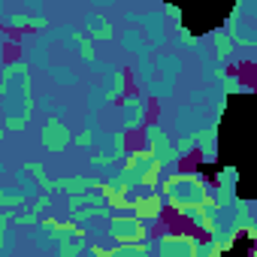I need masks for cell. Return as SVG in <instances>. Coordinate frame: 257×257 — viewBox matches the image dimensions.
Returning <instances> with one entry per match:
<instances>
[{
    "mask_svg": "<svg viewBox=\"0 0 257 257\" xmlns=\"http://www.w3.org/2000/svg\"><path fill=\"white\" fill-rule=\"evenodd\" d=\"M206 124H215V121H209V112H206L203 106L185 103V106L176 112V131H179V137H194L197 131H203Z\"/></svg>",
    "mask_w": 257,
    "mask_h": 257,
    "instance_id": "cell-13",
    "label": "cell"
},
{
    "mask_svg": "<svg viewBox=\"0 0 257 257\" xmlns=\"http://www.w3.org/2000/svg\"><path fill=\"white\" fill-rule=\"evenodd\" d=\"M209 40H212V61L218 64V67H227V64H233L236 61V46H233V40L218 28V31H212L209 34Z\"/></svg>",
    "mask_w": 257,
    "mask_h": 257,
    "instance_id": "cell-16",
    "label": "cell"
},
{
    "mask_svg": "<svg viewBox=\"0 0 257 257\" xmlns=\"http://www.w3.org/2000/svg\"><path fill=\"white\" fill-rule=\"evenodd\" d=\"M7 46H10V37L0 31V70H4V64H7V55H4V49H7Z\"/></svg>",
    "mask_w": 257,
    "mask_h": 257,
    "instance_id": "cell-32",
    "label": "cell"
},
{
    "mask_svg": "<svg viewBox=\"0 0 257 257\" xmlns=\"http://www.w3.org/2000/svg\"><path fill=\"white\" fill-rule=\"evenodd\" d=\"M118 179L131 188V191H158V185H161V170H158V164L152 161V155L143 149V146H137V149H131L127 152V158L121 161V167H118Z\"/></svg>",
    "mask_w": 257,
    "mask_h": 257,
    "instance_id": "cell-3",
    "label": "cell"
},
{
    "mask_svg": "<svg viewBox=\"0 0 257 257\" xmlns=\"http://www.w3.org/2000/svg\"><path fill=\"white\" fill-rule=\"evenodd\" d=\"M206 239H209V242H212V245L218 248V254H224V251H230V248L236 245L239 233H236V230H233L230 224H221V227H218V230H215L212 236H206Z\"/></svg>",
    "mask_w": 257,
    "mask_h": 257,
    "instance_id": "cell-20",
    "label": "cell"
},
{
    "mask_svg": "<svg viewBox=\"0 0 257 257\" xmlns=\"http://www.w3.org/2000/svg\"><path fill=\"white\" fill-rule=\"evenodd\" d=\"M49 209H52V194H40V197L31 200V212H34L37 218H46Z\"/></svg>",
    "mask_w": 257,
    "mask_h": 257,
    "instance_id": "cell-27",
    "label": "cell"
},
{
    "mask_svg": "<svg viewBox=\"0 0 257 257\" xmlns=\"http://www.w3.org/2000/svg\"><path fill=\"white\" fill-rule=\"evenodd\" d=\"M118 118H121V127L127 137L131 134H140L143 127L152 121V97L146 91H127L124 100L118 103Z\"/></svg>",
    "mask_w": 257,
    "mask_h": 257,
    "instance_id": "cell-5",
    "label": "cell"
},
{
    "mask_svg": "<svg viewBox=\"0 0 257 257\" xmlns=\"http://www.w3.org/2000/svg\"><path fill=\"white\" fill-rule=\"evenodd\" d=\"M131 137H127L124 131H103V134H97V146H94V152L97 155H103L109 164H121L124 158H127V152H131Z\"/></svg>",
    "mask_w": 257,
    "mask_h": 257,
    "instance_id": "cell-12",
    "label": "cell"
},
{
    "mask_svg": "<svg viewBox=\"0 0 257 257\" xmlns=\"http://www.w3.org/2000/svg\"><path fill=\"white\" fill-rule=\"evenodd\" d=\"M0 109L4 118H22L31 121L34 106V88H31V67L22 58H10L0 70Z\"/></svg>",
    "mask_w": 257,
    "mask_h": 257,
    "instance_id": "cell-2",
    "label": "cell"
},
{
    "mask_svg": "<svg viewBox=\"0 0 257 257\" xmlns=\"http://www.w3.org/2000/svg\"><path fill=\"white\" fill-rule=\"evenodd\" d=\"M118 43H121V49L127 52V55H149L152 49L146 46V40H143V34H140V28H124L121 34H118Z\"/></svg>",
    "mask_w": 257,
    "mask_h": 257,
    "instance_id": "cell-18",
    "label": "cell"
},
{
    "mask_svg": "<svg viewBox=\"0 0 257 257\" xmlns=\"http://www.w3.org/2000/svg\"><path fill=\"white\" fill-rule=\"evenodd\" d=\"M46 73H49V79H52V82H58V85H67V88L79 85V73H76L73 67H67V64H52Z\"/></svg>",
    "mask_w": 257,
    "mask_h": 257,
    "instance_id": "cell-21",
    "label": "cell"
},
{
    "mask_svg": "<svg viewBox=\"0 0 257 257\" xmlns=\"http://www.w3.org/2000/svg\"><path fill=\"white\" fill-rule=\"evenodd\" d=\"M137 25H140V34H143V40H146V46H149L152 52L167 46L170 25H167V19L161 16V10H152V13H137Z\"/></svg>",
    "mask_w": 257,
    "mask_h": 257,
    "instance_id": "cell-8",
    "label": "cell"
},
{
    "mask_svg": "<svg viewBox=\"0 0 257 257\" xmlns=\"http://www.w3.org/2000/svg\"><path fill=\"white\" fill-rule=\"evenodd\" d=\"M22 170L34 179V185L40 188V194H55V179H49V173H46V167L40 161H28Z\"/></svg>",
    "mask_w": 257,
    "mask_h": 257,
    "instance_id": "cell-19",
    "label": "cell"
},
{
    "mask_svg": "<svg viewBox=\"0 0 257 257\" xmlns=\"http://www.w3.org/2000/svg\"><path fill=\"white\" fill-rule=\"evenodd\" d=\"M4 173H7V164H4V161H0V179H4Z\"/></svg>",
    "mask_w": 257,
    "mask_h": 257,
    "instance_id": "cell-35",
    "label": "cell"
},
{
    "mask_svg": "<svg viewBox=\"0 0 257 257\" xmlns=\"http://www.w3.org/2000/svg\"><path fill=\"white\" fill-rule=\"evenodd\" d=\"M40 143L49 155H61L67 146H73V131L61 118H46L40 127Z\"/></svg>",
    "mask_w": 257,
    "mask_h": 257,
    "instance_id": "cell-10",
    "label": "cell"
},
{
    "mask_svg": "<svg viewBox=\"0 0 257 257\" xmlns=\"http://www.w3.org/2000/svg\"><path fill=\"white\" fill-rule=\"evenodd\" d=\"M164 209H167L164 197H161L158 191H152V194H137V197H134L131 215H134V218H140V221H143V224L155 233V230H158V224H161Z\"/></svg>",
    "mask_w": 257,
    "mask_h": 257,
    "instance_id": "cell-9",
    "label": "cell"
},
{
    "mask_svg": "<svg viewBox=\"0 0 257 257\" xmlns=\"http://www.w3.org/2000/svg\"><path fill=\"white\" fill-rule=\"evenodd\" d=\"M188 100H191V106H203V103L209 100V88H194V91L188 94Z\"/></svg>",
    "mask_w": 257,
    "mask_h": 257,
    "instance_id": "cell-31",
    "label": "cell"
},
{
    "mask_svg": "<svg viewBox=\"0 0 257 257\" xmlns=\"http://www.w3.org/2000/svg\"><path fill=\"white\" fill-rule=\"evenodd\" d=\"M167 203V209L182 212V209H206L212 206L209 200V173L203 164H197L191 173L179 170V173H167L161 179V191H158Z\"/></svg>",
    "mask_w": 257,
    "mask_h": 257,
    "instance_id": "cell-1",
    "label": "cell"
},
{
    "mask_svg": "<svg viewBox=\"0 0 257 257\" xmlns=\"http://www.w3.org/2000/svg\"><path fill=\"white\" fill-rule=\"evenodd\" d=\"M100 176H85V173H73V176H61L55 179V191H64L67 197H82L88 191H97L100 188Z\"/></svg>",
    "mask_w": 257,
    "mask_h": 257,
    "instance_id": "cell-14",
    "label": "cell"
},
{
    "mask_svg": "<svg viewBox=\"0 0 257 257\" xmlns=\"http://www.w3.org/2000/svg\"><path fill=\"white\" fill-rule=\"evenodd\" d=\"M161 16L167 19L170 28H179V25H182V10L173 7V4H161Z\"/></svg>",
    "mask_w": 257,
    "mask_h": 257,
    "instance_id": "cell-28",
    "label": "cell"
},
{
    "mask_svg": "<svg viewBox=\"0 0 257 257\" xmlns=\"http://www.w3.org/2000/svg\"><path fill=\"white\" fill-rule=\"evenodd\" d=\"M37 224H40V218H37L31 209H25V212H19V215L13 212V218H10V227H28V230H34Z\"/></svg>",
    "mask_w": 257,
    "mask_h": 257,
    "instance_id": "cell-26",
    "label": "cell"
},
{
    "mask_svg": "<svg viewBox=\"0 0 257 257\" xmlns=\"http://www.w3.org/2000/svg\"><path fill=\"white\" fill-rule=\"evenodd\" d=\"M215 188H227V191H236V185H239V170L236 167H218L215 173H212V179H209Z\"/></svg>",
    "mask_w": 257,
    "mask_h": 257,
    "instance_id": "cell-22",
    "label": "cell"
},
{
    "mask_svg": "<svg viewBox=\"0 0 257 257\" xmlns=\"http://www.w3.org/2000/svg\"><path fill=\"white\" fill-rule=\"evenodd\" d=\"M16 188L25 194V200H34V197H40V188L34 185V179H31L25 170H16Z\"/></svg>",
    "mask_w": 257,
    "mask_h": 257,
    "instance_id": "cell-24",
    "label": "cell"
},
{
    "mask_svg": "<svg viewBox=\"0 0 257 257\" xmlns=\"http://www.w3.org/2000/svg\"><path fill=\"white\" fill-rule=\"evenodd\" d=\"M82 25H85V37H88L91 43H112V37H115V28H112V22H109L103 13L88 10Z\"/></svg>",
    "mask_w": 257,
    "mask_h": 257,
    "instance_id": "cell-15",
    "label": "cell"
},
{
    "mask_svg": "<svg viewBox=\"0 0 257 257\" xmlns=\"http://www.w3.org/2000/svg\"><path fill=\"white\" fill-rule=\"evenodd\" d=\"M127 85H131V70L121 67V64H106L103 70V97L109 106H118L127 94Z\"/></svg>",
    "mask_w": 257,
    "mask_h": 257,
    "instance_id": "cell-11",
    "label": "cell"
},
{
    "mask_svg": "<svg viewBox=\"0 0 257 257\" xmlns=\"http://www.w3.org/2000/svg\"><path fill=\"white\" fill-rule=\"evenodd\" d=\"M22 13L31 16V19H43L46 16V0H25V10Z\"/></svg>",
    "mask_w": 257,
    "mask_h": 257,
    "instance_id": "cell-29",
    "label": "cell"
},
{
    "mask_svg": "<svg viewBox=\"0 0 257 257\" xmlns=\"http://www.w3.org/2000/svg\"><path fill=\"white\" fill-rule=\"evenodd\" d=\"M106 239H112V245H140L152 239V230L134 215H112L106 221Z\"/></svg>",
    "mask_w": 257,
    "mask_h": 257,
    "instance_id": "cell-7",
    "label": "cell"
},
{
    "mask_svg": "<svg viewBox=\"0 0 257 257\" xmlns=\"http://www.w3.org/2000/svg\"><path fill=\"white\" fill-rule=\"evenodd\" d=\"M200 242L203 236L191 230H170L158 224V230L152 233V257H194Z\"/></svg>",
    "mask_w": 257,
    "mask_h": 257,
    "instance_id": "cell-4",
    "label": "cell"
},
{
    "mask_svg": "<svg viewBox=\"0 0 257 257\" xmlns=\"http://www.w3.org/2000/svg\"><path fill=\"white\" fill-rule=\"evenodd\" d=\"M0 16H7V4H4V0H0Z\"/></svg>",
    "mask_w": 257,
    "mask_h": 257,
    "instance_id": "cell-34",
    "label": "cell"
},
{
    "mask_svg": "<svg viewBox=\"0 0 257 257\" xmlns=\"http://www.w3.org/2000/svg\"><path fill=\"white\" fill-rule=\"evenodd\" d=\"M34 106H40L43 112H49V118H67V112H70V106L58 103L52 94H40V100H34Z\"/></svg>",
    "mask_w": 257,
    "mask_h": 257,
    "instance_id": "cell-23",
    "label": "cell"
},
{
    "mask_svg": "<svg viewBox=\"0 0 257 257\" xmlns=\"http://www.w3.org/2000/svg\"><path fill=\"white\" fill-rule=\"evenodd\" d=\"M140 134H143V149L152 155V161L158 164V170H176V167H179V158H176V146H173L170 134L164 131L161 124L149 121V124L143 127Z\"/></svg>",
    "mask_w": 257,
    "mask_h": 257,
    "instance_id": "cell-6",
    "label": "cell"
},
{
    "mask_svg": "<svg viewBox=\"0 0 257 257\" xmlns=\"http://www.w3.org/2000/svg\"><path fill=\"white\" fill-rule=\"evenodd\" d=\"M194 257H221V254H218V248H215L209 239H203V242L197 245V254H194Z\"/></svg>",
    "mask_w": 257,
    "mask_h": 257,
    "instance_id": "cell-30",
    "label": "cell"
},
{
    "mask_svg": "<svg viewBox=\"0 0 257 257\" xmlns=\"http://www.w3.org/2000/svg\"><path fill=\"white\" fill-rule=\"evenodd\" d=\"M106 106H109V103H106V97H103V88H100V85H94V88L88 91V112H91V115H97V112H100V109H106Z\"/></svg>",
    "mask_w": 257,
    "mask_h": 257,
    "instance_id": "cell-25",
    "label": "cell"
},
{
    "mask_svg": "<svg viewBox=\"0 0 257 257\" xmlns=\"http://www.w3.org/2000/svg\"><path fill=\"white\" fill-rule=\"evenodd\" d=\"M4 140H7V131H4V124H0V146H4Z\"/></svg>",
    "mask_w": 257,
    "mask_h": 257,
    "instance_id": "cell-33",
    "label": "cell"
},
{
    "mask_svg": "<svg viewBox=\"0 0 257 257\" xmlns=\"http://www.w3.org/2000/svg\"><path fill=\"white\" fill-rule=\"evenodd\" d=\"M106 257H109V248H106Z\"/></svg>",
    "mask_w": 257,
    "mask_h": 257,
    "instance_id": "cell-36",
    "label": "cell"
},
{
    "mask_svg": "<svg viewBox=\"0 0 257 257\" xmlns=\"http://www.w3.org/2000/svg\"><path fill=\"white\" fill-rule=\"evenodd\" d=\"M67 43L76 49V55H79L88 67H94V64H97V49H94V43H91L82 31H76V28H73V31L67 34Z\"/></svg>",
    "mask_w": 257,
    "mask_h": 257,
    "instance_id": "cell-17",
    "label": "cell"
}]
</instances>
